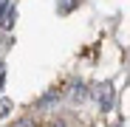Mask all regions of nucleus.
Returning a JSON list of instances; mask_svg holds the SVG:
<instances>
[{
  "instance_id": "f257e3e1",
  "label": "nucleus",
  "mask_w": 130,
  "mask_h": 127,
  "mask_svg": "<svg viewBox=\"0 0 130 127\" xmlns=\"http://www.w3.org/2000/svg\"><path fill=\"white\" fill-rule=\"evenodd\" d=\"M96 102H99L102 110H110V104H113V85L110 82L96 85Z\"/></svg>"
},
{
  "instance_id": "f03ea898",
  "label": "nucleus",
  "mask_w": 130,
  "mask_h": 127,
  "mask_svg": "<svg viewBox=\"0 0 130 127\" xmlns=\"http://www.w3.org/2000/svg\"><path fill=\"white\" fill-rule=\"evenodd\" d=\"M76 3H79V0H62V3H59V9H57V11H59V14H68V11H71V9H74Z\"/></svg>"
},
{
  "instance_id": "7ed1b4c3",
  "label": "nucleus",
  "mask_w": 130,
  "mask_h": 127,
  "mask_svg": "<svg viewBox=\"0 0 130 127\" xmlns=\"http://www.w3.org/2000/svg\"><path fill=\"white\" fill-rule=\"evenodd\" d=\"M14 127H34V121H31V119H20Z\"/></svg>"
},
{
  "instance_id": "20e7f679",
  "label": "nucleus",
  "mask_w": 130,
  "mask_h": 127,
  "mask_svg": "<svg viewBox=\"0 0 130 127\" xmlns=\"http://www.w3.org/2000/svg\"><path fill=\"white\" fill-rule=\"evenodd\" d=\"M6 113H9V102L3 99V102H0V116H6Z\"/></svg>"
},
{
  "instance_id": "39448f33",
  "label": "nucleus",
  "mask_w": 130,
  "mask_h": 127,
  "mask_svg": "<svg viewBox=\"0 0 130 127\" xmlns=\"http://www.w3.org/2000/svg\"><path fill=\"white\" fill-rule=\"evenodd\" d=\"M3 79H6V71H3V65H0V88H3Z\"/></svg>"
},
{
  "instance_id": "423d86ee",
  "label": "nucleus",
  "mask_w": 130,
  "mask_h": 127,
  "mask_svg": "<svg viewBox=\"0 0 130 127\" xmlns=\"http://www.w3.org/2000/svg\"><path fill=\"white\" fill-rule=\"evenodd\" d=\"M54 127H68V124H65V121H57V124H54Z\"/></svg>"
},
{
  "instance_id": "0eeeda50",
  "label": "nucleus",
  "mask_w": 130,
  "mask_h": 127,
  "mask_svg": "<svg viewBox=\"0 0 130 127\" xmlns=\"http://www.w3.org/2000/svg\"><path fill=\"white\" fill-rule=\"evenodd\" d=\"M116 127H124V124H116Z\"/></svg>"
},
{
  "instance_id": "6e6552de",
  "label": "nucleus",
  "mask_w": 130,
  "mask_h": 127,
  "mask_svg": "<svg viewBox=\"0 0 130 127\" xmlns=\"http://www.w3.org/2000/svg\"><path fill=\"white\" fill-rule=\"evenodd\" d=\"M0 3H3V0H0Z\"/></svg>"
}]
</instances>
